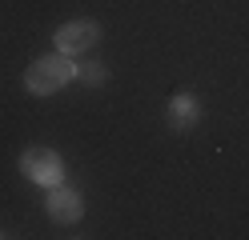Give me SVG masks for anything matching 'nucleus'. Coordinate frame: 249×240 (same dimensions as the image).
<instances>
[{
  "mask_svg": "<svg viewBox=\"0 0 249 240\" xmlns=\"http://www.w3.org/2000/svg\"><path fill=\"white\" fill-rule=\"evenodd\" d=\"M69 80H76V64L72 56L65 52H49V56H40L28 64V72H24V88L33 92V96H53L69 84Z\"/></svg>",
  "mask_w": 249,
  "mask_h": 240,
  "instance_id": "f257e3e1",
  "label": "nucleus"
},
{
  "mask_svg": "<svg viewBox=\"0 0 249 240\" xmlns=\"http://www.w3.org/2000/svg\"><path fill=\"white\" fill-rule=\"evenodd\" d=\"M20 172L28 176V180L44 184V188H53V184L65 180V164H60V156L53 148H40V144L20 152Z\"/></svg>",
  "mask_w": 249,
  "mask_h": 240,
  "instance_id": "f03ea898",
  "label": "nucleus"
},
{
  "mask_svg": "<svg viewBox=\"0 0 249 240\" xmlns=\"http://www.w3.org/2000/svg\"><path fill=\"white\" fill-rule=\"evenodd\" d=\"M97 40H101V24L97 20H69V24L56 28V52H65V56H81Z\"/></svg>",
  "mask_w": 249,
  "mask_h": 240,
  "instance_id": "7ed1b4c3",
  "label": "nucleus"
},
{
  "mask_svg": "<svg viewBox=\"0 0 249 240\" xmlns=\"http://www.w3.org/2000/svg\"><path fill=\"white\" fill-rule=\"evenodd\" d=\"M44 212H49L56 224H76L81 212H85L81 192H72V188H65V184H53L49 196H44Z\"/></svg>",
  "mask_w": 249,
  "mask_h": 240,
  "instance_id": "20e7f679",
  "label": "nucleus"
},
{
  "mask_svg": "<svg viewBox=\"0 0 249 240\" xmlns=\"http://www.w3.org/2000/svg\"><path fill=\"white\" fill-rule=\"evenodd\" d=\"M197 116H201V104H197L193 92H181V96L169 100V128H173V132H189L197 124Z\"/></svg>",
  "mask_w": 249,
  "mask_h": 240,
  "instance_id": "39448f33",
  "label": "nucleus"
},
{
  "mask_svg": "<svg viewBox=\"0 0 249 240\" xmlns=\"http://www.w3.org/2000/svg\"><path fill=\"white\" fill-rule=\"evenodd\" d=\"M105 64L101 60H92V64H85V68H76V80H81V84H89V88H97V84H105Z\"/></svg>",
  "mask_w": 249,
  "mask_h": 240,
  "instance_id": "423d86ee",
  "label": "nucleus"
}]
</instances>
